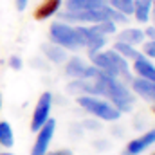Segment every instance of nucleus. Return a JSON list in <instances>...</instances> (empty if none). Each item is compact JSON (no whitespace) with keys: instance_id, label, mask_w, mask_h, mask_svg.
Here are the masks:
<instances>
[{"instance_id":"obj_25","label":"nucleus","mask_w":155,"mask_h":155,"mask_svg":"<svg viewBox=\"0 0 155 155\" xmlns=\"http://www.w3.org/2000/svg\"><path fill=\"white\" fill-rule=\"evenodd\" d=\"M0 155H11V153H0Z\"/></svg>"},{"instance_id":"obj_18","label":"nucleus","mask_w":155,"mask_h":155,"mask_svg":"<svg viewBox=\"0 0 155 155\" xmlns=\"http://www.w3.org/2000/svg\"><path fill=\"white\" fill-rule=\"evenodd\" d=\"M114 9L121 11L123 15H132L134 13V0H107Z\"/></svg>"},{"instance_id":"obj_10","label":"nucleus","mask_w":155,"mask_h":155,"mask_svg":"<svg viewBox=\"0 0 155 155\" xmlns=\"http://www.w3.org/2000/svg\"><path fill=\"white\" fill-rule=\"evenodd\" d=\"M134 69H135V72L139 74L141 78H144V79H150V81H153L155 83V67L144 58V56H139V58H135V63H134Z\"/></svg>"},{"instance_id":"obj_9","label":"nucleus","mask_w":155,"mask_h":155,"mask_svg":"<svg viewBox=\"0 0 155 155\" xmlns=\"http://www.w3.org/2000/svg\"><path fill=\"white\" fill-rule=\"evenodd\" d=\"M108 5L107 0H67V11H85V9H99Z\"/></svg>"},{"instance_id":"obj_21","label":"nucleus","mask_w":155,"mask_h":155,"mask_svg":"<svg viewBox=\"0 0 155 155\" xmlns=\"http://www.w3.org/2000/svg\"><path fill=\"white\" fill-rule=\"evenodd\" d=\"M9 65H11V69H15V71H18V69L22 67V60H20L18 56H13V58L9 60Z\"/></svg>"},{"instance_id":"obj_23","label":"nucleus","mask_w":155,"mask_h":155,"mask_svg":"<svg viewBox=\"0 0 155 155\" xmlns=\"http://www.w3.org/2000/svg\"><path fill=\"white\" fill-rule=\"evenodd\" d=\"M27 2H29V0H16V7H18L20 11H24L25 5H27Z\"/></svg>"},{"instance_id":"obj_1","label":"nucleus","mask_w":155,"mask_h":155,"mask_svg":"<svg viewBox=\"0 0 155 155\" xmlns=\"http://www.w3.org/2000/svg\"><path fill=\"white\" fill-rule=\"evenodd\" d=\"M92 60H94V65L97 69H101L105 74L116 78V79L117 78L130 79V71H128L126 60L117 51H105L101 54H94Z\"/></svg>"},{"instance_id":"obj_2","label":"nucleus","mask_w":155,"mask_h":155,"mask_svg":"<svg viewBox=\"0 0 155 155\" xmlns=\"http://www.w3.org/2000/svg\"><path fill=\"white\" fill-rule=\"evenodd\" d=\"M51 40H52V43H56L63 49H72L74 51V49L83 47V41L79 38L78 31L74 27L63 24V22H56V24L51 25Z\"/></svg>"},{"instance_id":"obj_8","label":"nucleus","mask_w":155,"mask_h":155,"mask_svg":"<svg viewBox=\"0 0 155 155\" xmlns=\"http://www.w3.org/2000/svg\"><path fill=\"white\" fill-rule=\"evenodd\" d=\"M134 90H135V94H139L143 99L155 103V83L153 81L144 79V78H143V79H135V81H134Z\"/></svg>"},{"instance_id":"obj_7","label":"nucleus","mask_w":155,"mask_h":155,"mask_svg":"<svg viewBox=\"0 0 155 155\" xmlns=\"http://www.w3.org/2000/svg\"><path fill=\"white\" fill-rule=\"evenodd\" d=\"M155 143V128L152 132H148V134H144L143 137H137V139H134V141H130L128 143V146H126V150H124V155H139L143 153L150 144H153Z\"/></svg>"},{"instance_id":"obj_26","label":"nucleus","mask_w":155,"mask_h":155,"mask_svg":"<svg viewBox=\"0 0 155 155\" xmlns=\"http://www.w3.org/2000/svg\"><path fill=\"white\" fill-rule=\"evenodd\" d=\"M153 155H155V153H153Z\"/></svg>"},{"instance_id":"obj_20","label":"nucleus","mask_w":155,"mask_h":155,"mask_svg":"<svg viewBox=\"0 0 155 155\" xmlns=\"http://www.w3.org/2000/svg\"><path fill=\"white\" fill-rule=\"evenodd\" d=\"M144 52H146V56H150V58H155V41H148L146 45H144Z\"/></svg>"},{"instance_id":"obj_4","label":"nucleus","mask_w":155,"mask_h":155,"mask_svg":"<svg viewBox=\"0 0 155 155\" xmlns=\"http://www.w3.org/2000/svg\"><path fill=\"white\" fill-rule=\"evenodd\" d=\"M79 38L83 41V47H88V56L92 58L94 54H97V51L107 43L105 35H101L94 25L92 27H78L76 29Z\"/></svg>"},{"instance_id":"obj_22","label":"nucleus","mask_w":155,"mask_h":155,"mask_svg":"<svg viewBox=\"0 0 155 155\" xmlns=\"http://www.w3.org/2000/svg\"><path fill=\"white\" fill-rule=\"evenodd\" d=\"M144 35H146V36H150V38L155 41V27H148V29L144 31Z\"/></svg>"},{"instance_id":"obj_14","label":"nucleus","mask_w":155,"mask_h":155,"mask_svg":"<svg viewBox=\"0 0 155 155\" xmlns=\"http://www.w3.org/2000/svg\"><path fill=\"white\" fill-rule=\"evenodd\" d=\"M143 40H144V31H141V29H126L119 35V41H124L130 45L141 43Z\"/></svg>"},{"instance_id":"obj_3","label":"nucleus","mask_w":155,"mask_h":155,"mask_svg":"<svg viewBox=\"0 0 155 155\" xmlns=\"http://www.w3.org/2000/svg\"><path fill=\"white\" fill-rule=\"evenodd\" d=\"M78 103L90 114L97 116L99 119H105V121H117L121 112L117 110L116 107L108 105L107 101H101V99H96L92 96H83L78 99Z\"/></svg>"},{"instance_id":"obj_16","label":"nucleus","mask_w":155,"mask_h":155,"mask_svg":"<svg viewBox=\"0 0 155 155\" xmlns=\"http://www.w3.org/2000/svg\"><path fill=\"white\" fill-rule=\"evenodd\" d=\"M13 143L15 139H13V130L9 123H0V144H4L5 148H11Z\"/></svg>"},{"instance_id":"obj_24","label":"nucleus","mask_w":155,"mask_h":155,"mask_svg":"<svg viewBox=\"0 0 155 155\" xmlns=\"http://www.w3.org/2000/svg\"><path fill=\"white\" fill-rule=\"evenodd\" d=\"M52 155H72L71 152H58V153H52Z\"/></svg>"},{"instance_id":"obj_13","label":"nucleus","mask_w":155,"mask_h":155,"mask_svg":"<svg viewBox=\"0 0 155 155\" xmlns=\"http://www.w3.org/2000/svg\"><path fill=\"white\" fill-rule=\"evenodd\" d=\"M150 7H152V0H135L134 2L135 18L139 22H148V18H150Z\"/></svg>"},{"instance_id":"obj_17","label":"nucleus","mask_w":155,"mask_h":155,"mask_svg":"<svg viewBox=\"0 0 155 155\" xmlns=\"http://www.w3.org/2000/svg\"><path fill=\"white\" fill-rule=\"evenodd\" d=\"M114 51H117L121 56H126V58H132V60H135V58L141 56L137 51H134V47L130 43H124V41H117L116 45H114Z\"/></svg>"},{"instance_id":"obj_15","label":"nucleus","mask_w":155,"mask_h":155,"mask_svg":"<svg viewBox=\"0 0 155 155\" xmlns=\"http://www.w3.org/2000/svg\"><path fill=\"white\" fill-rule=\"evenodd\" d=\"M85 69H87V65L79 60V58H72L71 61H69V65H67V74L71 78H74V79H79V78L85 76Z\"/></svg>"},{"instance_id":"obj_6","label":"nucleus","mask_w":155,"mask_h":155,"mask_svg":"<svg viewBox=\"0 0 155 155\" xmlns=\"http://www.w3.org/2000/svg\"><path fill=\"white\" fill-rule=\"evenodd\" d=\"M54 128H56V121L54 119H47L45 124L38 130V139L35 143V148L31 155H45L49 150V143L52 139V134H54Z\"/></svg>"},{"instance_id":"obj_12","label":"nucleus","mask_w":155,"mask_h":155,"mask_svg":"<svg viewBox=\"0 0 155 155\" xmlns=\"http://www.w3.org/2000/svg\"><path fill=\"white\" fill-rule=\"evenodd\" d=\"M41 49H43L45 56H47L51 61H54V63H63L65 58H67L63 47H60V45H56V43H54V45H43Z\"/></svg>"},{"instance_id":"obj_19","label":"nucleus","mask_w":155,"mask_h":155,"mask_svg":"<svg viewBox=\"0 0 155 155\" xmlns=\"http://www.w3.org/2000/svg\"><path fill=\"white\" fill-rule=\"evenodd\" d=\"M94 27L101 33V35H112V33H116V22H112V20H103V22H97V24H94Z\"/></svg>"},{"instance_id":"obj_5","label":"nucleus","mask_w":155,"mask_h":155,"mask_svg":"<svg viewBox=\"0 0 155 155\" xmlns=\"http://www.w3.org/2000/svg\"><path fill=\"white\" fill-rule=\"evenodd\" d=\"M51 105H52V96L49 92L41 94L40 99H38V105L35 108V114H33V123H31V130L33 132H38L40 128L45 124V121L49 119Z\"/></svg>"},{"instance_id":"obj_11","label":"nucleus","mask_w":155,"mask_h":155,"mask_svg":"<svg viewBox=\"0 0 155 155\" xmlns=\"http://www.w3.org/2000/svg\"><path fill=\"white\" fill-rule=\"evenodd\" d=\"M60 5H61V0H45L38 9H36L35 18H36V20H45V18L52 16V15L60 9Z\"/></svg>"}]
</instances>
